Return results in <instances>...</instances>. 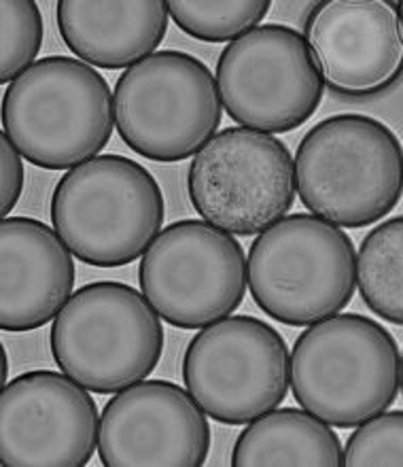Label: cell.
Here are the masks:
<instances>
[{"label": "cell", "instance_id": "18", "mask_svg": "<svg viewBox=\"0 0 403 467\" xmlns=\"http://www.w3.org/2000/svg\"><path fill=\"white\" fill-rule=\"evenodd\" d=\"M356 285L376 317L403 326V217L388 219L363 238Z\"/></svg>", "mask_w": 403, "mask_h": 467}, {"label": "cell", "instance_id": "24", "mask_svg": "<svg viewBox=\"0 0 403 467\" xmlns=\"http://www.w3.org/2000/svg\"><path fill=\"white\" fill-rule=\"evenodd\" d=\"M395 6H398V13H399V17H401V22H403V3H395Z\"/></svg>", "mask_w": 403, "mask_h": 467}, {"label": "cell", "instance_id": "17", "mask_svg": "<svg viewBox=\"0 0 403 467\" xmlns=\"http://www.w3.org/2000/svg\"><path fill=\"white\" fill-rule=\"evenodd\" d=\"M236 467L344 465L340 438L308 410L281 408L249 423L232 452Z\"/></svg>", "mask_w": 403, "mask_h": 467}, {"label": "cell", "instance_id": "23", "mask_svg": "<svg viewBox=\"0 0 403 467\" xmlns=\"http://www.w3.org/2000/svg\"><path fill=\"white\" fill-rule=\"evenodd\" d=\"M6 376H9V359H6V353L3 348V379H5V385L9 382V380H6Z\"/></svg>", "mask_w": 403, "mask_h": 467}, {"label": "cell", "instance_id": "1", "mask_svg": "<svg viewBox=\"0 0 403 467\" xmlns=\"http://www.w3.org/2000/svg\"><path fill=\"white\" fill-rule=\"evenodd\" d=\"M302 204L337 228H367L403 193V147L385 123L342 113L318 121L297 147Z\"/></svg>", "mask_w": 403, "mask_h": 467}, {"label": "cell", "instance_id": "9", "mask_svg": "<svg viewBox=\"0 0 403 467\" xmlns=\"http://www.w3.org/2000/svg\"><path fill=\"white\" fill-rule=\"evenodd\" d=\"M183 380L208 417L249 425L287 398V340L255 317H225L193 336L183 357Z\"/></svg>", "mask_w": 403, "mask_h": 467}, {"label": "cell", "instance_id": "20", "mask_svg": "<svg viewBox=\"0 0 403 467\" xmlns=\"http://www.w3.org/2000/svg\"><path fill=\"white\" fill-rule=\"evenodd\" d=\"M3 57L0 83H13L36 62L43 47V16L32 0H3Z\"/></svg>", "mask_w": 403, "mask_h": 467}, {"label": "cell", "instance_id": "19", "mask_svg": "<svg viewBox=\"0 0 403 467\" xmlns=\"http://www.w3.org/2000/svg\"><path fill=\"white\" fill-rule=\"evenodd\" d=\"M270 6L268 0H172L168 11L185 35L204 43H232L255 30Z\"/></svg>", "mask_w": 403, "mask_h": 467}, {"label": "cell", "instance_id": "14", "mask_svg": "<svg viewBox=\"0 0 403 467\" xmlns=\"http://www.w3.org/2000/svg\"><path fill=\"white\" fill-rule=\"evenodd\" d=\"M305 41L325 86L342 99H378L403 77V22L395 3H318L305 19Z\"/></svg>", "mask_w": 403, "mask_h": 467}, {"label": "cell", "instance_id": "22", "mask_svg": "<svg viewBox=\"0 0 403 467\" xmlns=\"http://www.w3.org/2000/svg\"><path fill=\"white\" fill-rule=\"evenodd\" d=\"M24 192V161L22 153L9 140L5 132L0 134V202H3V219L16 209Z\"/></svg>", "mask_w": 403, "mask_h": 467}, {"label": "cell", "instance_id": "21", "mask_svg": "<svg viewBox=\"0 0 403 467\" xmlns=\"http://www.w3.org/2000/svg\"><path fill=\"white\" fill-rule=\"evenodd\" d=\"M348 467H403V410L382 412L356 427L344 449Z\"/></svg>", "mask_w": 403, "mask_h": 467}, {"label": "cell", "instance_id": "13", "mask_svg": "<svg viewBox=\"0 0 403 467\" xmlns=\"http://www.w3.org/2000/svg\"><path fill=\"white\" fill-rule=\"evenodd\" d=\"M190 391L170 380H140L104 406L98 457L107 467H200L211 427Z\"/></svg>", "mask_w": 403, "mask_h": 467}, {"label": "cell", "instance_id": "11", "mask_svg": "<svg viewBox=\"0 0 403 467\" xmlns=\"http://www.w3.org/2000/svg\"><path fill=\"white\" fill-rule=\"evenodd\" d=\"M227 115L259 132H291L318 111L325 79L300 30L264 24L232 41L217 62Z\"/></svg>", "mask_w": 403, "mask_h": 467}, {"label": "cell", "instance_id": "15", "mask_svg": "<svg viewBox=\"0 0 403 467\" xmlns=\"http://www.w3.org/2000/svg\"><path fill=\"white\" fill-rule=\"evenodd\" d=\"M0 327L24 334L43 327L73 297V251L47 223L30 217H5Z\"/></svg>", "mask_w": 403, "mask_h": 467}, {"label": "cell", "instance_id": "2", "mask_svg": "<svg viewBox=\"0 0 403 467\" xmlns=\"http://www.w3.org/2000/svg\"><path fill=\"white\" fill-rule=\"evenodd\" d=\"M401 387L399 347L363 315H334L308 326L291 350L297 404L323 423L359 427L387 412Z\"/></svg>", "mask_w": 403, "mask_h": 467}, {"label": "cell", "instance_id": "16", "mask_svg": "<svg viewBox=\"0 0 403 467\" xmlns=\"http://www.w3.org/2000/svg\"><path fill=\"white\" fill-rule=\"evenodd\" d=\"M56 16L62 41L81 62L117 70L155 54L168 32L170 11L161 0H62Z\"/></svg>", "mask_w": 403, "mask_h": 467}, {"label": "cell", "instance_id": "10", "mask_svg": "<svg viewBox=\"0 0 403 467\" xmlns=\"http://www.w3.org/2000/svg\"><path fill=\"white\" fill-rule=\"evenodd\" d=\"M142 296L179 329H202L244 300L249 272L243 244L217 225L183 219L158 234L140 259Z\"/></svg>", "mask_w": 403, "mask_h": 467}, {"label": "cell", "instance_id": "8", "mask_svg": "<svg viewBox=\"0 0 403 467\" xmlns=\"http://www.w3.org/2000/svg\"><path fill=\"white\" fill-rule=\"evenodd\" d=\"M187 192L204 222L233 236H253L287 217L294 206L295 160L276 136L225 128L193 158Z\"/></svg>", "mask_w": 403, "mask_h": 467}, {"label": "cell", "instance_id": "6", "mask_svg": "<svg viewBox=\"0 0 403 467\" xmlns=\"http://www.w3.org/2000/svg\"><path fill=\"white\" fill-rule=\"evenodd\" d=\"M246 272L253 300L270 319L315 326L353 300L356 251L337 225L297 213L253 240Z\"/></svg>", "mask_w": 403, "mask_h": 467}, {"label": "cell", "instance_id": "3", "mask_svg": "<svg viewBox=\"0 0 403 467\" xmlns=\"http://www.w3.org/2000/svg\"><path fill=\"white\" fill-rule=\"evenodd\" d=\"M113 126L107 79L75 57L36 60L5 89L3 132L38 168L64 171L98 158Z\"/></svg>", "mask_w": 403, "mask_h": 467}, {"label": "cell", "instance_id": "12", "mask_svg": "<svg viewBox=\"0 0 403 467\" xmlns=\"http://www.w3.org/2000/svg\"><path fill=\"white\" fill-rule=\"evenodd\" d=\"M100 440L98 408L86 387L32 369L3 387L0 462L6 467H83Z\"/></svg>", "mask_w": 403, "mask_h": 467}, {"label": "cell", "instance_id": "7", "mask_svg": "<svg viewBox=\"0 0 403 467\" xmlns=\"http://www.w3.org/2000/svg\"><path fill=\"white\" fill-rule=\"evenodd\" d=\"M115 126L134 153L183 161L217 134L223 117L211 68L183 51H155L115 86Z\"/></svg>", "mask_w": 403, "mask_h": 467}, {"label": "cell", "instance_id": "5", "mask_svg": "<svg viewBox=\"0 0 403 467\" xmlns=\"http://www.w3.org/2000/svg\"><path fill=\"white\" fill-rule=\"evenodd\" d=\"M158 310L126 283H89L67 302L49 334L57 368L94 393L145 380L164 353Z\"/></svg>", "mask_w": 403, "mask_h": 467}, {"label": "cell", "instance_id": "4", "mask_svg": "<svg viewBox=\"0 0 403 467\" xmlns=\"http://www.w3.org/2000/svg\"><path fill=\"white\" fill-rule=\"evenodd\" d=\"M158 181L126 155H98L57 181L51 223L77 259L121 268L145 255L164 225Z\"/></svg>", "mask_w": 403, "mask_h": 467}, {"label": "cell", "instance_id": "25", "mask_svg": "<svg viewBox=\"0 0 403 467\" xmlns=\"http://www.w3.org/2000/svg\"><path fill=\"white\" fill-rule=\"evenodd\" d=\"M401 391H403V357H401Z\"/></svg>", "mask_w": 403, "mask_h": 467}]
</instances>
